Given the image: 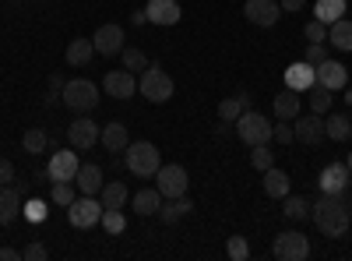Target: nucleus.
Here are the masks:
<instances>
[{
    "mask_svg": "<svg viewBox=\"0 0 352 261\" xmlns=\"http://www.w3.org/2000/svg\"><path fill=\"white\" fill-rule=\"evenodd\" d=\"M243 14H247L250 25L272 28V25L282 18V4H275V0H247V4H243Z\"/></svg>",
    "mask_w": 352,
    "mask_h": 261,
    "instance_id": "f8f14e48",
    "label": "nucleus"
},
{
    "mask_svg": "<svg viewBox=\"0 0 352 261\" xmlns=\"http://www.w3.org/2000/svg\"><path fill=\"white\" fill-rule=\"evenodd\" d=\"M272 141H282V145L296 141V138H292V127H289V121H278V124H272Z\"/></svg>",
    "mask_w": 352,
    "mask_h": 261,
    "instance_id": "37998d69",
    "label": "nucleus"
},
{
    "mask_svg": "<svg viewBox=\"0 0 352 261\" xmlns=\"http://www.w3.org/2000/svg\"><path fill=\"white\" fill-rule=\"evenodd\" d=\"M349 177H352V173H349L345 163H328L324 169H320V191H324V194H342Z\"/></svg>",
    "mask_w": 352,
    "mask_h": 261,
    "instance_id": "2eb2a0df",
    "label": "nucleus"
},
{
    "mask_svg": "<svg viewBox=\"0 0 352 261\" xmlns=\"http://www.w3.org/2000/svg\"><path fill=\"white\" fill-rule=\"evenodd\" d=\"M314 18H317V21H324V25H331V21L345 18V0H317Z\"/></svg>",
    "mask_w": 352,
    "mask_h": 261,
    "instance_id": "c756f323",
    "label": "nucleus"
},
{
    "mask_svg": "<svg viewBox=\"0 0 352 261\" xmlns=\"http://www.w3.org/2000/svg\"><path fill=\"white\" fill-rule=\"evenodd\" d=\"M74 201V187H71V180H53V205H71Z\"/></svg>",
    "mask_w": 352,
    "mask_h": 261,
    "instance_id": "4c0bfd02",
    "label": "nucleus"
},
{
    "mask_svg": "<svg viewBox=\"0 0 352 261\" xmlns=\"http://www.w3.org/2000/svg\"><path fill=\"white\" fill-rule=\"evenodd\" d=\"M236 134H240V141L250 145V149H254V145H268V141H272V124L264 121L261 113L243 109L240 121H236Z\"/></svg>",
    "mask_w": 352,
    "mask_h": 261,
    "instance_id": "0eeeda50",
    "label": "nucleus"
},
{
    "mask_svg": "<svg viewBox=\"0 0 352 261\" xmlns=\"http://www.w3.org/2000/svg\"><path fill=\"white\" fill-rule=\"evenodd\" d=\"M92 53H96L92 39H71L67 50H64V61H67L71 67H85L88 61H92Z\"/></svg>",
    "mask_w": 352,
    "mask_h": 261,
    "instance_id": "a878e982",
    "label": "nucleus"
},
{
    "mask_svg": "<svg viewBox=\"0 0 352 261\" xmlns=\"http://www.w3.org/2000/svg\"><path fill=\"white\" fill-rule=\"evenodd\" d=\"M64 106L74 113H92L99 106V85L88 78H74L64 85Z\"/></svg>",
    "mask_w": 352,
    "mask_h": 261,
    "instance_id": "7ed1b4c3",
    "label": "nucleus"
},
{
    "mask_svg": "<svg viewBox=\"0 0 352 261\" xmlns=\"http://www.w3.org/2000/svg\"><path fill=\"white\" fill-rule=\"evenodd\" d=\"M21 209H25V201H21V191L18 187H0V226H8V222H14L18 216H21Z\"/></svg>",
    "mask_w": 352,
    "mask_h": 261,
    "instance_id": "a211bd4d",
    "label": "nucleus"
},
{
    "mask_svg": "<svg viewBox=\"0 0 352 261\" xmlns=\"http://www.w3.org/2000/svg\"><path fill=\"white\" fill-rule=\"evenodd\" d=\"M190 209H194V205H190L187 194H184V198H169L166 205L159 209V219H162V222H180L184 216H190Z\"/></svg>",
    "mask_w": 352,
    "mask_h": 261,
    "instance_id": "cd10ccee",
    "label": "nucleus"
},
{
    "mask_svg": "<svg viewBox=\"0 0 352 261\" xmlns=\"http://www.w3.org/2000/svg\"><path fill=\"white\" fill-rule=\"evenodd\" d=\"M92 46H96V53L99 56H116L124 50V28L120 25H99L96 28V36H92Z\"/></svg>",
    "mask_w": 352,
    "mask_h": 261,
    "instance_id": "9b49d317",
    "label": "nucleus"
},
{
    "mask_svg": "<svg viewBox=\"0 0 352 261\" xmlns=\"http://www.w3.org/2000/svg\"><path fill=\"white\" fill-rule=\"evenodd\" d=\"M272 254H275L278 261H307V258H310V240L300 233V229H285V233L275 237Z\"/></svg>",
    "mask_w": 352,
    "mask_h": 261,
    "instance_id": "423d86ee",
    "label": "nucleus"
},
{
    "mask_svg": "<svg viewBox=\"0 0 352 261\" xmlns=\"http://www.w3.org/2000/svg\"><path fill=\"white\" fill-rule=\"evenodd\" d=\"M124 166L134 173V177H155L159 173V166H162V156H159V149L152 141H134V145H127L124 149Z\"/></svg>",
    "mask_w": 352,
    "mask_h": 261,
    "instance_id": "f03ea898",
    "label": "nucleus"
},
{
    "mask_svg": "<svg viewBox=\"0 0 352 261\" xmlns=\"http://www.w3.org/2000/svg\"><path fill=\"white\" fill-rule=\"evenodd\" d=\"M99 222H102V229H106L109 237H120L124 229H127V216L120 209H102V219Z\"/></svg>",
    "mask_w": 352,
    "mask_h": 261,
    "instance_id": "7c9ffc66",
    "label": "nucleus"
},
{
    "mask_svg": "<svg viewBox=\"0 0 352 261\" xmlns=\"http://www.w3.org/2000/svg\"><path fill=\"white\" fill-rule=\"evenodd\" d=\"M303 61H307V64H314V67H317V64H324V61H328V46H324V43H310Z\"/></svg>",
    "mask_w": 352,
    "mask_h": 261,
    "instance_id": "79ce46f5",
    "label": "nucleus"
},
{
    "mask_svg": "<svg viewBox=\"0 0 352 261\" xmlns=\"http://www.w3.org/2000/svg\"><path fill=\"white\" fill-rule=\"evenodd\" d=\"M328 39H331V46L335 50H352V21H345V18H338V21H331L328 25Z\"/></svg>",
    "mask_w": 352,
    "mask_h": 261,
    "instance_id": "c85d7f7f",
    "label": "nucleus"
},
{
    "mask_svg": "<svg viewBox=\"0 0 352 261\" xmlns=\"http://www.w3.org/2000/svg\"><path fill=\"white\" fill-rule=\"evenodd\" d=\"M102 92L106 96H113V99H131V96H138V78H134V71H109L106 78H102Z\"/></svg>",
    "mask_w": 352,
    "mask_h": 261,
    "instance_id": "9d476101",
    "label": "nucleus"
},
{
    "mask_svg": "<svg viewBox=\"0 0 352 261\" xmlns=\"http://www.w3.org/2000/svg\"><path fill=\"white\" fill-rule=\"evenodd\" d=\"M21 258H25V261H46V258H50V251H46L39 240H32V244H28V247L21 251Z\"/></svg>",
    "mask_w": 352,
    "mask_h": 261,
    "instance_id": "c03bdc74",
    "label": "nucleus"
},
{
    "mask_svg": "<svg viewBox=\"0 0 352 261\" xmlns=\"http://www.w3.org/2000/svg\"><path fill=\"white\" fill-rule=\"evenodd\" d=\"M250 166H254V169H261V173H264V169H272V166H275V152L268 149V145H254V152H250Z\"/></svg>",
    "mask_w": 352,
    "mask_h": 261,
    "instance_id": "e433bc0d",
    "label": "nucleus"
},
{
    "mask_svg": "<svg viewBox=\"0 0 352 261\" xmlns=\"http://www.w3.org/2000/svg\"><path fill=\"white\" fill-rule=\"evenodd\" d=\"M345 99H349V106H352V89H349V92H345Z\"/></svg>",
    "mask_w": 352,
    "mask_h": 261,
    "instance_id": "8fccbe9b",
    "label": "nucleus"
},
{
    "mask_svg": "<svg viewBox=\"0 0 352 261\" xmlns=\"http://www.w3.org/2000/svg\"><path fill=\"white\" fill-rule=\"evenodd\" d=\"M292 138L303 141V145H320L328 134H324V121L320 113H310V117H296L292 121Z\"/></svg>",
    "mask_w": 352,
    "mask_h": 261,
    "instance_id": "ddd939ff",
    "label": "nucleus"
},
{
    "mask_svg": "<svg viewBox=\"0 0 352 261\" xmlns=\"http://www.w3.org/2000/svg\"><path fill=\"white\" fill-rule=\"evenodd\" d=\"M349 127H352V121H345V113H331V117L324 121V134L331 141H345L349 138Z\"/></svg>",
    "mask_w": 352,
    "mask_h": 261,
    "instance_id": "473e14b6",
    "label": "nucleus"
},
{
    "mask_svg": "<svg viewBox=\"0 0 352 261\" xmlns=\"http://www.w3.org/2000/svg\"><path fill=\"white\" fill-rule=\"evenodd\" d=\"M152 25H176L180 21V4L176 0H148V8H144Z\"/></svg>",
    "mask_w": 352,
    "mask_h": 261,
    "instance_id": "f3484780",
    "label": "nucleus"
},
{
    "mask_svg": "<svg viewBox=\"0 0 352 261\" xmlns=\"http://www.w3.org/2000/svg\"><path fill=\"white\" fill-rule=\"evenodd\" d=\"M226 254H229L232 261H247V258H250V244H247V237H229Z\"/></svg>",
    "mask_w": 352,
    "mask_h": 261,
    "instance_id": "58836bf2",
    "label": "nucleus"
},
{
    "mask_svg": "<svg viewBox=\"0 0 352 261\" xmlns=\"http://www.w3.org/2000/svg\"><path fill=\"white\" fill-rule=\"evenodd\" d=\"M21 216H25V219H32V222H43V219H46V201H39V198H32V201H25V209H21Z\"/></svg>",
    "mask_w": 352,
    "mask_h": 261,
    "instance_id": "ea45409f",
    "label": "nucleus"
},
{
    "mask_svg": "<svg viewBox=\"0 0 352 261\" xmlns=\"http://www.w3.org/2000/svg\"><path fill=\"white\" fill-rule=\"evenodd\" d=\"M317 85H324V89H345V64H338V61H328L324 64H317Z\"/></svg>",
    "mask_w": 352,
    "mask_h": 261,
    "instance_id": "412c9836",
    "label": "nucleus"
},
{
    "mask_svg": "<svg viewBox=\"0 0 352 261\" xmlns=\"http://www.w3.org/2000/svg\"><path fill=\"white\" fill-rule=\"evenodd\" d=\"M21 254L14 251V247H0V261H18Z\"/></svg>",
    "mask_w": 352,
    "mask_h": 261,
    "instance_id": "de8ad7c7",
    "label": "nucleus"
},
{
    "mask_svg": "<svg viewBox=\"0 0 352 261\" xmlns=\"http://www.w3.org/2000/svg\"><path fill=\"white\" fill-rule=\"evenodd\" d=\"M46 131H39V127H32V131H25V138H21V149L28 152V156H39V152H46Z\"/></svg>",
    "mask_w": 352,
    "mask_h": 261,
    "instance_id": "f704fd0d",
    "label": "nucleus"
},
{
    "mask_svg": "<svg viewBox=\"0 0 352 261\" xmlns=\"http://www.w3.org/2000/svg\"><path fill=\"white\" fill-rule=\"evenodd\" d=\"M310 219L317 222V229L324 237L338 240L349 233V209H345V201H338V194H320L317 198V205H310Z\"/></svg>",
    "mask_w": 352,
    "mask_h": 261,
    "instance_id": "f257e3e1",
    "label": "nucleus"
},
{
    "mask_svg": "<svg viewBox=\"0 0 352 261\" xmlns=\"http://www.w3.org/2000/svg\"><path fill=\"white\" fill-rule=\"evenodd\" d=\"M349 138H352V127H349Z\"/></svg>",
    "mask_w": 352,
    "mask_h": 261,
    "instance_id": "3c124183",
    "label": "nucleus"
},
{
    "mask_svg": "<svg viewBox=\"0 0 352 261\" xmlns=\"http://www.w3.org/2000/svg\"><path fill=\"white\" fill-rule=\"evenodd\" d=\"M99 141H102V149H106V152L120 156V152L127 149V145H131V138H127V124H120V121H109V124L102 127Z\"/></svg>",
    "mask_w": 352,
    "mask_h": 261,
    "instance_id": "dca6fc26",
    "label": "nucleus"
},
{
    "mask_svg": "<svg viewBox=\"0 0 352 261\" xmlns=\"http://www.w3.org/2000/svg\"><path fill=\"white\" fill-rule=\"evenodd\" d=\"M11 180H14V166H11V159L0 156V187H8Z\"/></svg>",
    "mask_w": 352,
    "mask_h": 261,
    "instance_id": "a18cd8bd",
    "label": "nucleus"
},
{
    "mask_svg": "<svg viewBox=\"0 0 352 261\" xmlns=\"http://www.w3.org/2000/svg\"><path fill=\"white\" fill-rule=\"evenodd\" d=\"M285 219H292V222H300V219H307L310 216V201L307 198H300V194H285Z\"/></svg>",
    "mask_w": 352,
    "mask_h": 261,
    "instance_id": "2f4dec72",
    "label": "nucleus"
},
{
    "mask_svg": "<svg viewBox=\"0 0 352 261\" xmlns=\"http://www.w3.org/2000/svg\"><path fill=\"white\" fill-rule=\"evenodd\" d=\"M243 109H250V96L247 92H236V96H229V99L219 103V121L222 124H236Z\"/></svg>",
    "mask_w": 352,
    "mask_h": 261,
    "instance_id": "5701e85b",
    "label": "nucleus"
},
{
    "mask_svg": "<svg viewBox=\"0 0 352 261\" xmlns=\"http://www.w3.org/2000/svg\"><path fill=\"white\" fill-rule=\"evenodd\" d=\"M307 92H310V109H314V113H328V109H331V99H335L331 89H324V85L314 81Z\"/></svg>",
    "mask_w": 352,
    "mask_h": 261,
    "instance_id": "72a5a7b5",
    "label": "nucleus"
},
{
    "mask_svg": "<svg viewBox=\"0 0 352 261\" xmlns=\"http://www.w3.org/2000/svg\"><path fill=\"white\" fill-rule=\"evenodd\" d=\"M99 134H102L99 124H92L88 117H78V121H71V127H67V145H71L74 152H88L92 145H99Z\"/></svg>",
    "mask_w": 352,
    "mask_h": 261,
    "instance_id": "1a4fd4ad",
    "label": "nucleus"
},
{
    "mask_svg": "<svg viewBox=\"0 0 352 261\" xmlns=\"http://www.w3.org/2000/svg\"><path fill=\"white\" fill-rule=\"evenodd\" d=\"M120 61H124V67H127V71H134V74L148 67V56H144L138 46H124V50H120Z\"/></svg>",
    "mask_w": 352,
    "mask_h": 261,
    "instance_id": "c9c22d12",
    "label": "nucleus"
},
{
    "mask_svg": "<svg viewBox=\"0 0 352 261\" xmlns=\"http://www.w3.org/2000/svg\"><path fill=\"white\" fill-rule=\"evenodd\" d=\"M173 78H169V71H162V67H155V64H148L144 67V74H141V81H138V92L148 99V103H166L169 96H173Z\"/></svg>",
    "mask_w": 352,
    "mask_h": 261,
    "instance_id": "20e7f679",
    "label": "nucleus"
},
{
    "mask_svg": "<svg viewBox=\"0 0 352 261\" xmlns=\"http://www.w3.org/2000/svg\"><path fill=\"white\" fill-rule=\"evenodd\" d=\"M78 152H53V159H50V166H46V177L50 180H74L78 177Z\"/></svg>",
    "mask_w": 352,
    "mask_h": 261,
    "instance_id": "4468645a",
    "label": "nucleus"
},
{
    "mask_svg": "<svg viewBox=\"0 0 352 261\" xmlns=\"http://www.w3.org/2000/svg\"><path fill=\"white\" fill-rule=\"evenodd\" d=\"M99 201H102V209H124L127 205V184L124 180H106L102 191H99Z\"/></svg>",
    "mask_w": 352,
    "mask_h": 261,
    "instance_id": "393cba45",
    "label": "nucleus"
},
{
    "mask_svg": "<svg viewBox=\"0 0 352 261\" xmlns=\"http://www.w3.org/2000/svg\"><path fill=\"white\" fill-rule=\"evenodd\" d=\"M314 81H317V67H314V64H307V61H300V64L285 67V85H289V89L307 92Z\"/></svg>",
    "mask_w": 352,
    "mask_h": 261,
    "instance_id": "6ab92c4d",
    "label": "nucleus"
},
{
    "mask_svg": "<svg viewBox=\"0 0 352 261\" xmlns=\"http://www.w3.org/2000/svg\"><path fill=\"white\" fill-rule=\"evenodd\" d=\"M345 166H349V173H352V152H349V159H345Z\"/></svg>",
    "mask_w": 352,
    "mask_h": 261,
    "instance_id": "09e8293b",
    "label": "nucleus"
},
{
    "mask_svg": "<svg viewBox=\"0 0 352 261\" xmlns=\"http://www.w3.org/2000/svg\"><path fill=\"white\" fill-rule=\"evenodd\" d=\"M303 36H307L310 43H324V39H328V25L314 18V21H310V25L303 28Z\"/></svg>",
    "mask_w": 352,
    "mask_h": 261,
    "instance_id": "a19ab883",
    "label": "nucleus"
},
{
    "mask_svg": "<svg viewBox=\"0 0 352 261\" xmlns=\"http://www.w3.org/2000/svg\"><path fill=\"white\" fill-rule=\"evenodd\" d=\"M74 184H78V191L81 194H99L102 191V166H96V163H85V166H78V177H74Z\"/></svg>",
    "mask_w": 352,
    "mask_h": 261,
    "instance_id": "aec40b11",
    "label": "nucleus"
},
{
    "mask_svg": "<svg viewBox=\"0 0 352 261\" xmlns=\"http://www.w3.org/2000/svg\"><path fill=\"white\" fill-rule=\"evenodd\" d=\"M155 187H159V194L162 198H184L187 194V187H190V177H187V169L184 166H159V173H155Z\"/></svg>",
    "mask_w": 352,
    "mask_h": 261,
    "instance_id": "6e6552de",
    "label": "nucleus"
},
{
    "mask_svg": "<svg viewBox=\"0 0 352 261\" xmlns=\"http://www.w3.org/2000/svg\"><path fill=\"white\" fill-rule=\"evenodd\" d=\"M307 8V0H282V14L289 11V14H296V11H303Z\"/></svg>",
    "mask_w": 352,
    "mask_h": 261,
    "instance_id": "49530a36",
    "label": "nucleus"
},
{
    "mask_svg": "<svg viewBox=\"0 0 352 261\" xmlns=\"http://www.w3.org/2000/svg\"><path fill=\"white\" fill-rule=\"evenodd\" d=\"M261 184H264V194H268V198H285L289 194V173L272 166V169H264Z\"/></svg>",
    "mask_w": 352,
    "mask_h": 261,
    "instance_id": "b1692460",
    "label": "nucleus"
},
{
    "mask_svg": "<svg viewBox=\"0 0 352 261\" xmlns=\"http://www.w3.org/2000/svg\"><path fill=\"white\" fill-rule=\"evenodd\" d=\"M99 219H102L99 194H81V198H74L71 205H67V222L74 229H88V226H96Z\"/></svg>",
    "mask_w": 352,
    "mask_h": 261,
    "instance_id": "39448f33",
    "label": "nucleus"
},
{
    "mask_svg": "<svg viewBox=\"0 0 352 261\" xmlns=\"http://www.w3.org/2000/svg\"><path fill=\"white\" fill-rule=\"evenodd\" d=\"M159 209H162L159 187H144V191L134 194V212H138V216H159Z\"/></svg>",
    "mask_w": 352,
    "mask_h": 261,
    "instance_id": "bb28decb",
    "label": "nucleus"
},
{
    "mask_svg": "<svg viewBox=\"0 0 352 261\" xmlns=\"http://www.w3.org/2000/svg\"><path fill=\"white\" fill-rule=\"evenodd\" d=\"M300 92L296 89H289V85H285V89L275 96V117L278 121H296L300 117Z\"/></svg>",
    "mask_w": 352,
    "mask_h": 261,
    "instance_id": "4be33fe9",
    "label": "nucleus"
}]
</instances>
